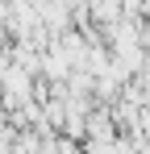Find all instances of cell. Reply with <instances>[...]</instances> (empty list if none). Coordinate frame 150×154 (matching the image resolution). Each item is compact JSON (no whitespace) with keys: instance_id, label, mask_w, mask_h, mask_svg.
I'll use <instances>...</instances> for the list:
<instances>
[{"instance_id":"1","label":"cell","mask_w":150,"mask_h":154,"mask_svg":"<svg viewBox=\"0 0 150 154\" xmlns=\"http://www.w3.org/2000/svg\"><path fill=\"white\" fill-rule=\"evenodd\" d=\"M4 88H8V100H25V92H29L25 67H8V71H4Z\"/></svg>"},{"instance_id":"2","label":"cell","mask_w":150,"mask_h":154,"mask_svg":"<svg viewBox=\"0 0 150 154\" xmlns=\"http://www.w3.org/2000/svg\"><path fill=\"white\" fill-rule=\"evenodd\" d=\"M92 13H96L100 21H117V13H121V0H92Z\"/></svg>"}]
</instances>
